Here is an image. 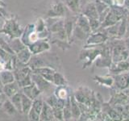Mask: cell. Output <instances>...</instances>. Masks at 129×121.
Masks as SVG:
<instances>
[{"instance_id":"6da1fadb","label":"cell","mask_w":129,"mask_h":121,"mask_svg":"<svg viewBox=\"0 0 129 121\" xmlns=\"http://www.w3.org/2000/svg\"><path fill=\"white\" fill-rule=\"evenodd\" d=\"M32 70L36 68L48 66L55 69L59 66V57L56 54H48L44 52L42 53L31 55V58L27 64Z\"/></svg>"},{"instance_id":"7a4b0ae2","label":"cell","mask_w":129,"mask_h":121,"mask_svg":"<svg viewBox=\"0 0 129 121\" xmlns=\"http://www.w3.org/2000/svg\"><path fill=\"white\" fill-rule=\"evenodd\" d=\"M105 43L99 45H85L80 51L78 62H82V69H87L91 66L98 56L101 54Z\"/></svg>"},{"instance_id":"3957f363","label":"cell","mask_w":129,"mask_h":121,"mask_svg":"<svg viewBox=\"0 0 129 121\" xmlns=\"http://www.w3.org/2000/svg\"><path fill=\"white\" fill-rule=\"evenodd\" d=\"M107 44L111 48L112 62H119L127 59L129 55V50L125 45L123 39L108 40Z\"/></svg>"},{"instance_id":"277c9868","label":"cell","mask_w":129,"mask_h":121,"mask_svg":"<svg viewBox=\"0 0 129 121\" xmlns=\"http://www.w3.org/2000/svg\"><path fill=\"white\" fill-rule=\"evenodd\" d=\"M74 95L78 103L86 104L89 107H94L100 104V101L98 97H96L94 90L86 86H81L74 93Z\"/></svg>"},{"instance_id":"5b68a950","label":"cell","mask_w":129,"mask_h":121,"mask_svg":"<svg viewBox=\"0 0 129 121\" xmlns=\"http://www.w3.org/2000/svg\"><path fill=\"white\" fill-rule=\"evenodd\" d=\"M128 12L129 11H127L123 7L111 6V9L101 23L100 28H105L118 23L121 19H123L124 17H127Z\"/></svg>"},{"instance_id":"8992f818","label":"cell","mask_w":129,"mask_h":121,"mask_svg":"<svg viewBox=\"0 0 129 121\" xmlns=\"http://www.w3.org/2000/svg\"><path fill=\"white\" fill-rule=\"evenodd\" d=\"M4 32L10 36L11 39L19 38L23 34V30L19 27L17 20L14 18H11L10 19H7L5 24L3 27V29L0 31V33Z\"/></svg>"},{"instance_id":"52a82bcc","label":"cell","mask_w":129,"mask_h":121,"mask_svg":"<svg viewBox=\"0 0 129 121\" xmlns=\"http://www.w3.org/2000/svg\"><path fill=\"white\" fill-rule=\"evenodd\" d=\"M68 8L62 0H52L46 11L48 17L64 18L67 13Z\"/></svg>"},{"instance_id":"ba28073f","label":"cell","mask_w":129,"mask_h":121,"mask_svg":"<svg viewBox=\"0 0 129 121\" xmlns=\"http://www.w3.org/2000/svg\"><path fill=\"white\" fill-rule=\"evenodd\" d=\"M112 63L111 59V48L109 47L107 41L105 43L104 48L101 52V54L98 56V58L95 60L94 62L95 67L98 68H109L111 67Z\"/></svg>"},{"instance_id":"9c48e42d","label":"cell","mask_w":129,"mask_h":121,"mask_svg":"<svg viewBox=\"0 0 129 121\" xmlns=\"http://www.w3.org/2000/svg\"><path fill=\"white\" fill-rule=\"evenodd\" d=\"M108 40L109 38L107 34L102 29H99L96 32H91L89 35L85 44L86 45H99V44L106 43Z\"/></svg>"},{"instance_id":"30bf717a","label":"cell","mask_w":129,"mask_h":121,"mask_svg":"<svg viewBox=\"0 0 129 121\" xmlns=\"http://www.w3.org/2000/svg\"><path fill=\"white\" fill-rule=\"evenodd\" d=\"M111 89L112 90V92L111 94V99L107 102L111 106L115 107L127 103L128 96L125 95V93L123 90H119L114 88Z\"/></svg>"},{"instance_id":"8fae6325","label":"cell","mask_w":129,"mask_h":121,"mask_svg":"<svg viewBox=\"0 0 129 121\" xmlns=\"http://www.w3.org/2000/svg\"><path fill=\"white\" fill-rule=\"evenodd\" d=\"M114 78V89L119 90H123L129 86V71L123 72L118 74L113 75Z\"/></svg>"},{"instance_id":"7c38bea8","label":"cell","mask_w":129,"mask_h":121,"mask_svg":"<svg viewBox=\"0 0 129 121\" xmlns=\"http://www.w3.org/2000/svg\"><path fill=\"white\" fill-rule=\"evenodd\" d=\"M48 40H39L28 45L27 48H29L32 55L42 53L50 49V44Z\"/></svg>"},{"instance_id":"4fadbf2b","label":"cell","mask_w":129,"mask_h":121,"mask_svg":"<svg viewBox=\"0 0 129 121\" xmlns=\"http://www.w3.org/2000/svg\"><path fill=\"white\" fill-rule=\"evenodd\" d=\"M31 79L42 93L48 91L51 88L52 84V82L47 81L45 78H44L41 75L34 72H31Z\"/></svg>"},{"instance_id":"5bb4252c","label":"cell","mask_w":129,"mask_h":121,"mask_svg":"<svg viewBox=\"0 0 129 121\" xmlns=\"http://www.w3.org/2000/svg\"><path fill=\"white\" fill-rule=\"evenodd\" d=\"M81 13L86 15L88 19H99V13L97 11L94 1L88 3L82 7Z\"/></svg>"},{"instance_id":"9a60e30c","label":"cell","mask_w":129,"mask_h":121,"mask_svg":"<svg viewBox=\"0 0 129 121\" xmlns=\"http://www.w3.org/2000/svg\"><path fill=\"white\" fill-rule=\"evenodd\" d=\"M95 6L99 13V19L101 23L104 20L105 17L108 14L109 11L111 9V5L107 3L104 2L103 0H94Z\"/></svg>"},{"instance_id":"2e32d148","label":"cell","mask_w":129,"mask_h":121,"mask_svg":"<svg viewBox=\"0 0 129 121\" xmlns=\"http://www.w3.org/2000/svg\"><path fill=\"white\" fill-rule=\"evenodd\" d=\"M77 15L74 16H69V17L64 18V31L66 32L67 37L70 43H71V39H72V35H73V32H74V27H75V23H76V19H77Z\"/></svg>"},{"instance_id":"e0dca14e","label":"cell","mask_w":129,"mask_h":121,"mask_svg":"<svg viewBox=\"0 0 129 121\" xmlns=\"http://www.w3.org/2000/svg\"><path fill=\"white\" fill-rule=\"evenodd\" d=\"M109 72L112 75L118 74L120 73L129 71V65L126 62V60H121L119 62H112L111 67L109 68Z\"/></svg>"},{"instance_id":"ac0fdd59","label":"cell","mask_w":129,"mask_h":121,"mask_svg":"<svg viewBox=\"0 0 129 121\" xmlns=\"http://www.w3.org/2000/svg\"><path fill=\"white\" fill-rule=\"evenodd\" d=\"M22 89V92L24 95H27L28 98H30L31 100H34L36 98L42 94V92L40 91V89L37 87V86L36 85V83L33 82L29 86H27L25 87H23Z\"/></svg>"},{"instance_id":"d6986e66","label":"cell","mask_w":129,"mask_h":121,"mask_svg":"<svg viewBox=\"0 0 129 121\" xmlns=\"http://www.w3.org/2000/svg\"><path fill=\"white\" fill-rule=\"evenodd\" d=\"M32 72L36 73L40 75H41L44 78H45L47 81L52 83V80H53V75L56 72V70L52 67L44 66V67H40L36 68L35 70H32Z\"/></svg>"},{"instance_id":"ffe728a7","label":"cell","mask_w":129,"mask_h":121,"mask_svg":"<svg viewBox=\"0 0 129 121\" xmlns=\"http://www.w3.org/2000/svg\"><path fill=\"white\" fill-rule=\"evenodd\" d=\"M76 25L79 27L81 29H82L85 32H86L88 35H90L92 32L90 26V22H89V19L82 13H79L77 15Z\"/></svg>"},{"instance_id":"44dd1931","label":"cell","mask_w":129,"mask_h":121,"mask_svg":"<svg viewBox=\"0 0 129 121\" xmlns=\"http://www.w3.org/2000/svg\"><path fill=\"white\" fill-rule=\"evenodd\" d=\"M93 80L94 82L100 85V86H106L108 88H112L113 85H114V78L113 75H104V76H94L93 78Z\"/></svg>"},{"instance_id":"7402d4cb","label":"cell","mask_w":129,"mask_h":121,"mask_svg":"<svg viewBox=\"0 0 129 121\" xmlns=\"http://www.w3.org/2000/svg\"><path fill=\"white\" fill-rule=\"evenodd\" d=\"M54 115L52 112V108L49 104H48L45 101H44L42 111L40 114V120L42 121H50L54 120Z\"/></svg>"},{"instance_id":"603a6c76","label":"cell","mask_w":129,"mask_h":121,"mask_svg":"<svg viewBox=\"0 0 129 121\" xmlns=\"http://www.w3.org/2000/svg\"><path fill=\"white\" fill-rule=\"evenodd\" d=\"M20 89L21 88H20L19 86L18 85V82H16V81H15V82H13L3 85V92L5 94V95L7 97L8 99H10L11 97H12L15 94L20 91Z\"/></svg>"},{"instance_id":"cb8c5ba5","label":"cell","mask_w":129,"mask_h":121,"mask_svg":"<svg viewBox=\"0 0 129 121\" xmlns=\"http://www.w3.org/2000/svg\"><path fill=\"white\" fill-rule=\"evenodd\" d=\"M70 105H71L72 119H75V120L79 119L81 116V110L79 107L78 102L76 100L73 93H71V95H70Z\"/></svg>"},{"instance_id":"d4e9b609","label":"cell","mask_w":129,"mask_h":121,"mask_svg":"<svg viewBox=\"0 0 129 121\" xmlns=\"http://www.w3.org/2000/svg\"><path fill=\"white\" fill-rule=\"evenodd\" d=\"M69 11L75 15L81 13V0H62Z\"/></svg>"},{"instance_id":"484cf974","label":"cell","mask_w":129,"mask_h":121,"mask_svg":"<svg viewBox=\"0 0 129 121\" xmlns=\"http://www.w3.org/2000/svg\"><path fill=\"white\" fill-rule=\"evenodd\" d=\"M15 76L13 72H11L10 70H3L1 73H0V82L2 85H6L8 83L15 82Z\"/></svg>"},{"instance_id":"4316f807","label":"cell","mask_w":129,"mask_h":121,"mask_svg":"<svg viewBox=\"0 0 129 121\" xmlns=\"http://www.w3.org/2000/svg\"><path fill=\"white\" fill-rule=\"evenodd\" d=\"M31 51L29 50V48H24L23 49L20 50L19 52H18L17 53H15V56L16 57H17L18 60L22 64H24L26 65L28 62H29V60L31 56Z\"/></svg>"},{"instance_id":"83f0119b","label":"cell","mask_w":129,"mask_h":121,"mask_svg":"<svg viewBox=\"0 0 129 121\" xmlns=\"http://www.w3.org/2000/svg\"><path fill=\"white\" fill-rule=\"evenodd\" d=\"M32 101L30 98H28L22 92L21 94V103H22V113L27 115L32 107Z\"/></svg>"},{"instance_id":"f1b7e54d","label":"cell","mask_w":129,"mask_h":121,"mask_svg":"<svg viewBox=\"0 0 129 121\" xmlns=\"http://www.w3.org/2000/svg\"><path fill=\"white\" fill-rule=\"evenodd\" d=\"M52 84L56 86H68V80L61 73L56 71L53 75V80H52Z\"/></svg>"},{"instance_id":"f546056e","label":"cell","mask_w":129,"mask_h":121,"mask_svg":"<svg viewBox=\"0 0 129 121\" xmlns=\"http://www.w3.org/2000/svg\"><path fill=\"white\" fill-rule=\"evenodd\" d=\"M54 95L57 97L58 99L66 100L67 98L70 96V93L69 92L68 86H56L54 90Z\"/></svg>"},{"instance_id":"4dcf8cb0","label":"cell","mask_w":129,"mask_h":121,"mask_svg":"<svg viewBox=\"0 0 129 121\" xmlns=\"http://www.w3.org/2000/svg\"><path fill=\"white\" fill-rule=\"evenodd\" d=\"M3 111L9 115H14L17 112H19L17 111V109H16L15 107L13 105V103H11L10 99L4 101V103H3Z\"/></svg>"},{"instance_id":"1f68e13d","label":"cell","mask_w":129,"mask_h":121,"mask_svg":"<svg viewBox=\"0 0 129 121\" xmlns=\"http://www.w3.org/2000/svg\"><path fill=\"white\" fill-rule=\"evenodd\" d=\"M9 45L11 48V49L14 51L15 53H17L18 52H19L20 50H22L24 48L27 47L25 44L22 42V40L19 38L13 39L12 40V41H11L9 43Z\"/></svg>"},{"instance_id":"d6a6232c","label":"cell","mask_w":129,"mask_h":121,"mask_svg":"<svg viewBox=\"0 0 129 121\" xmlns=\"http://www.w3.org/2000/svg\"><path fill=\"white\" fill-rule=\"evenodd\" d=\"M126 32H127V17H124L119 23V29H118V34H117V38L124 39L125 35H126Z\"/></svg>"},{"instance_id":"836d02e7","label":"cell","mask_w":129,"mask_h":121,"mask_svg":"<svg viewBox=\"0 0 129 121\" xmlns=\"http://www.w3.org/2000/svg\"><path fill=\"white\" fill-rule=\"evenodd\" d=\"M21 91L17 92L16 94H15L12 97L10 98V100L11 101V103H13V105L15 107V108L17 109V111L20 113H22V103H21Z\"/></svg>"},{"instance_id":"e575fe53","label":"cell","mask_w":129,"mask_h":121,"mask_svg":"<svg viewBox=\"0 0 129 121\" xmlns=\"http://www.w3.org/2000/svg\"><path fill=\"white\" fill-rule=\"evenodd\" d=\"M63 117L64 120H71L72 113H71V105H70V96L66 99V103L63 107Z\"/></svg>"},{"instance_id":"d590c367","label":"cell","mask_w":129,"mask_h":121,"mask_svg":"<svg viewBox=\"0 0 129 121\" xmlns=\"http://www.w3.org/2000/svg\"><path fill=\"white\" fill-rule=\"evenodd\" d=\"M44 101L41 98H36V99H34L32 101V108L38 113V114H40V112L42 111V107H43V104H44Z\"/></svg>"},{"instance_id":"8d00e7d4","label":"cell","mask_w":129,"mask_h":121,"mask_svg":"<svg viewBox=\"0 0 129 121\" xmlns=\"http://www.w3.org/2000/svg\"><path fill=\"white\" fill-rule=\"evenodd\" d=\"M18 82V85L19 86L20 88H23V87H25L27 86H29V85H31L32 82H33V81H32L31 79V73L30 74H28L27 77H25L23 79L19 81Z\"/></svg>"},{"instance_id":"74e56055","label":"cell","mask_w":129,"mask_h":121,"mask_svg":"<svg viewBox=\"0 0 129 121\" xmlns=\"http://www.w3.org/2000/svg\"><path fill=\"white\" fill-rule=\"evenodd\" d=\"M89 22L92 32L98 31L101 27V22L99 19H89Z\"/></svg>"},{"instance_id":"f35d334b","label":"cell","mask_w":129,"mask_h":121,"mask_svg":"<svg viewBox=\"0 0 129 121\" xmlns=\"http://www.w3.org/2000/svg\"><path fill=\"white\" fill-rule=\"evenodd\" d=\"M52 108V112H53V115L55 119L57 120H64L63 117V108H60L58 107H54Z\"/></svg>"},{"instance_id":"ab89813d","label":"cell","mask_w":129,"mask_h":121,"mask_svg":"<svg viewBox=\"0 0 129 121\" xmlns=\"http://www.w3.org/2000/svg\"><path fill=\"white\" fill-rule=\"evenodd\" d=\"M28 119L30 120H34V121H38L40 120V114H38L33 108H31V110L28 112Z\"/></svg>"},{"instance_id":"60d3db41","label":"cell","mask_w":129,"mask_h":121,"mask_svg":"<svg viewBox=\"0 0 129 121\" xmlns=\"http://www.w3.org/2000/svg\"><path fill=\"white\" fill-rule=\"evenodd\" d=\"M108 3L111 6L116 7H123L124 0H108Z\"/></svg>"},{"instance_id":"b9f144b4","label":"cell","mask_w":129,"mask_h":121,"mask_svg":"<svg viewBox=\"0 0 129 121\" xmlns=\"http://www.w3.org/2000/svg\"><path fill=\"white\" fill-rule=\"evenodd\" d=\"M129 36V12L127 14V32H126V35H125V37H128Z\"/></svg>"},{"instance_id":"7bdbcfd3","label":"cell","mask_w":129,"mask_h":121,"mask_svg":"<svg viewBox=\"0 0 129 121\" xmlns=\"http://www.w3.org/2000/svg\"><path fill=\"white\" fill-rule=\"evenodd\" d=\"M92 1H94V0H81V9H82V7H83L85 4L92 2Z\"/></svg>"},{"instance_id":"ee69618b","label":"cell","mask_w":129,"mask_h":121,"mask_svg":"<svg viewBox=\"0 0 129 121\" xmlns=\"http://www.w3.org/2000/svg\"><path fill=\"white\" fill-rule=\"evenodd\" d=\"M123 7L126 8L127 11H129V0H124Z\"/></svg>"},{"instance_id":"f6af8a7d","label":"cell","mask_w":129,"mask_h":121,"mask_svg":"<svg viewBox=\"0 0 129 121\" xmlns=\"http://www.w3.org/2000/svg\"><path fill=\"white\" fill-rule=\"evenodd\" d=\"M124 43H125V45H126L127 48L129 50V36L128 37H126V38H124Z\"/></svg>"},{"instance_id":"bcb514c9","label":"cell","mask_w":129,"mask_h":121,"mask_svg":"<svg viewBox=\"0 0 129 121\" xmlns=\"http://www.w3.org/2000/svg\"><path fill=\"white\" fill-rule=\"evenodd\" d=\"M3 70H5V64H3V62H0V73Z\"/></svg>"},{"instance_id":"7dc6e473","label":"cell","mask_w":129,"mask_h":121,"mask_svg":"<svg viewBox=\"0 0 129 121\" xmlns=\"http://www.w3.org/2000/svg\"><path fill=\"white\" fill-rule=\"evenodd\" d=\"M123 91L125 93V95H127V96H129V86H128V87H127V88L125 89V90H123Z\"/></svg>"},{"instance_id":"c3c4849f","label":"cell","mask_w":129,"mask_h":121,"mask_svg":"<svg viewBox=\"0 0 129 121\" xmlns=\"http://www.w3.org/2000/svg\"><path fill=\"white\" fill-rule=\"evenodd\" d=\"M126 62H127V64L129 65V55H128V56L127 57V59H126Z\"/></svg>"},{"instance_id":"681fc988","label":"cell","mask_w":129,"mask_h":121,"mask_svg":"<svg viewBox=\"0 0 129 121\" xmlns=\"http://www.w3.org/2000/svg\"><path fill=\"white\" fill-rule=\"evenodd\" d=\"M0 93H3V88L0 87Z\"/></svg>"}]
</instances>
